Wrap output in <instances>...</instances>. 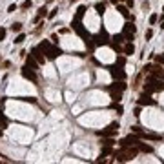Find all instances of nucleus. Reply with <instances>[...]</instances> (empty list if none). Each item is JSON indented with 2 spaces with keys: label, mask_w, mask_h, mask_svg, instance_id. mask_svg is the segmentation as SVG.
I'll return each instance as SVG.
<instances>
[{
  "label": "nucleus",
  "mask_w": 164,
  "mask_h": 164,
  "mask_svg": "<svg viewBox=\"0 0 164 164\" xmlns=\"http://www.w3.org/2000/svg\"><path fill=\"white\" fill-rule=\"evenodd\" d=\"M11 31H13V33H20V31H22V24H20V22L11 24Z\"/></svg>",
  "instance_id": "4be33fe9"
},
{
  "label": "nucleus",
  "mask_w": 164,
  "mask_h": 164,
  "mask_svg": "<svg viewBox=\"0 0 164 164\" xmlns=\"http://www.w3.org/2000/svg\"><path fill=\"white\" fill-rule=\"evenodd\" d=\"M57 11H58V9H53V11L49 13V18H55V17H57Z\"/></svg>",
  "instance_id": "ea45409f"
},
{
  "label": "nucleus",
  "mask_w": 164,
  "mask_h": 164,
  "mask_svg": "<svg viewBox=\"0 0 164 164\" xmlns=\"http://www.w3.org/2000/svg\"><path fill=\"white\" fill-rule=\"evenodd\" d=\"M151 37H153V31H151V29H148V31H146V40H150Z\"/></svg>",
  "instance_id": "e433bc0d"
},
{
  "label": "nucleus",
  "mask_w": 164,
  "mask_h": 164,
  "mask_svg": "<svg viewBox=\"0 0 164 164\" xmlns=\"http://www.w3.org/2000/svg\"><path fill=\"white\" fill-rule=\"evenodd\" d=\"M133 115H135V117L141 115V108H135V109H133Z\"/></svg>",
  "instance_id": "58836bf2"
},
{
  "label": "nucleus",
  "mask_w": 164,
  "mask_h": 164,
  "mask_svg": "<svg viewBox=\"0 0 164 164\" xmlns=\"http://www.w3.org/2000/svg\"><path fill=\"white\" fill-rule=\"evenodd\" d=\"M161 29H164V22H162V24H161Z\"/></svg>",
  "instance_id": "37998d69"
},
{
  "label": "nucleus",
  "mask_w": 164,
  "mask_h": 164,
  "mask_svg": "<svg viewBox=\"0 0 164 164\" xmlns=\"http://www.w3.org/2000/svg\"><path fill=\"white\" fill-rule=\"evenodd\" d=\"M24 40H26V35H24V33H18L17 38H15V44H22Z\"/></svg>",
  "instance_id": "a878e982"
},
{
  "label": "nucleus",
  "mask_w": 164,
  "mask_h": 164,
  "mask_svg": "<svg viewBox=\"0 0 164 164\" xmlns=\"http://www.w3.org/2000/svg\"><path fill=\"white\" fill-rule=\"evenodd\" d=\"M111 108H113V109H117V113H122V106H118V104H113Z\"/></svg>",
  "instance_id": "f704fd0d"
},
{
  "label": "nucleus",
  "mask_w": 164,
  "mask_h": 164,
  "mask_svg": "<svg viewBox=\"0 0 164 164\" xmlns=\"http://www.w3.org/2000/svg\"><path fill=\"white\" fill-rule=\"evenodd\" d=\"M102 144H104V146H113L115 141H113L111 137H106V139H102Z\"/></svg>",
  "instance_id": "bb28decb"
},
{
  "label": "nucleus",
  "mask_w": 164,
  "mask_h": 164,
  "mask_svg": "<svg viewBox=\"0 0 164 164\" xmlns=\"http://www.w3.org/2000/svg\"><path fill=\"white\" fill-rule=\"evenodd\" d=\"M155 58H157V62H159V64H164V53H162V55H157Z\"/></svg>",
  "instance_id": "473e14b6"
},
{
  "label": "nucleus",
  "mask_w": 164,
  "mask_h": 164,
  "mask_svg": "<svg viewBox=\"0 0 164 164\" xmlns=\"http://www.w3.org/2000/svg\"><path fill=\"white\" fill-rule=\"evenodd\" d=\"M95 9H97L98 15H104V11H106V4H104V2H97L95 4Z\"/></svg>",
  "instance_id": "aec40b11"
},
{
  "label": "nucleus",
  "mask_w": 164,
  "mask_h": 164,
  "mask_svg": "<svg viewBox=\"0 0 164 164\" xmlns=\"http://www.w3.org/2000/svg\"><path fill=\"white\" fill-rule=\"evenodd\" d=\"M139 139H141L139 135H128V137H124V139H122V141L118 142V144H120L122 148H128V146H137Z\"/></svg>",
  "instance_id": "0eeeda50"
},
{
  "label": "nucleus",
  "mask_w": 164,
  "mask_h": 164,
  "mask_svg": "<svg viewBox=\"0 0 164 164\" xmlns=\"http://www.w3.org/2000/svg\"><path fill=\"white\" fill-rule=\"evenodd\" d=\"M124 64H126V58H124V57H118L117 62H115V66H124Z\"/></svg>",
  "instance_id": "c85d7f7f"
},
{
  "label": "nucleus",
  "mask_w": 164,
  "mask_h": 164,
  "mask_svg": "<svg viewBox=\"0 0 164 164\" xmlns=\"http://www.w3.org/2000/svg\"><path fill=\"white\" fill-rule=\"evenodd\" d=\"M48 2H53V0H48Z\"/></svg>",
  "instance_id": "49530a36"
},
{
  "label": "nucleus",
  "mask_w": 164,
  "mask_h": 164,
  "mask_svg": "<svg viewBox=\"0 0 164 164\" xmlns=\"http://www.w3.org/2000/svg\"><path fill=\"white\" fill-rule=\"evenodd\" d=\"M111 40H113V42H117V44H122V42H124V35H113Z\"/></svg>",
  "instance_id": "393cba45"
},
{
  "label": "nucleus",
  "mask_w": 164,
  "mask_h": 164,
  "mask_svg": "<svg viewBox=\"0 0 164 164\" xmlns=\"http://www.w3.org/2000/svg\"><path fill=\"white\" fill-rule=\"evenodd\" d=\"M0 128H2V130H6V128H7V118L2 115V111H0Z\"/></svg>",
  "instance_id": "b1692460"
},
{
  "label": "nucleus",
  "mask_w": 164,
  "mask_h": 164,
  "mask_svg": "<svg viewBox=\"0 0 164 164\" xmlns=\"http://www.w3.org/2000/svg\"><path fill=\"white\" fill-rule=\"evenodd\" d=\"M38 48H40L42 51H44V55H46L48 60H55L58 55H62V49H60V48H58V46H51V44H49L48 40H42Z\"/></svg>",
  "instance_id": "7ed1b4c3"
},
{
  "label": "nucleus",
  "mask_w": 164,
  "mask_h": 164,
  "mask_svg": "<svg viewBox=\"0 0 164 164\" xmlns=\"http://www.w3.org/2000/svg\"><path fill=\"white\" fill-rule=\"evenodd\" d=\"M157 20H159L157 15H151V17H150V24H157Z\"/></svg>",
  "instance_id": "2f4dec72"
},
{
  "label": "nucleus",
  "mask_w": 164,
  "mask_h": 164,
  "mask_svg": "<svg viewBox=\"0 0 164 164\" xmlns=\"http://www.w3.org/2000/svg\"><path fill=\"white\" fill-rule=\"evenodd\" d=\"M86 9H88L86 6H80V7L77 9V17H75V20H80V18L84 17V15H86Z\"/></svg>",
  "instance_id": "a211bd4d"
},
{
  "label": "nucleus",
  "mask_w": 164,
  "mask_h": 164,
  "mask_svg": "<svg viewBox=\"0 0 164 164\" xmlns=\"http://www.w3.org/2000/svg\"><path fill=\"white\" fill-rule=\"evenodd\" d=\"M91 38L95 40V46H106V44H109L106 29H100V33H98V35H95V37H91Z\"/></svg>",
  "instance_id": "423d86ee"
},
{
  "label": "nucleus",
  "mask_w": 164,
  "mask_h": 164,
  "mask_svg": "<svg viewBox=\"0 0 164 164\" xmlns=\"http://www.w3.org/2000/svg\"><path fill=\"white\" fill-rule=\"evenodd\" d=\"M122 2H124V0H122Z\"/></svg>",
  "instance_id": "09e8293b"
},
{
  "label": "nucleus",
  "mask_w": 164,
  "mask_h": 164,
  "mask_svg": "<svg viewBox=\"0 0 164 164\" xmlns=\"http://www.w3.org/2000/svg\"><path fill=\"white\" fill-rule=\"evenodd\" d=\"M46 15H48V9L42 6L40 9H38V15H37V17H35V22H38V20H40V18H42V17H46Z\"/></svg>",
  "instance_id": "412c9836"
},
{
  "label": "nucleus",
  "mask_w": 164,
  "mask_h": 164,
  "mask_svg": "<svg viewBox=\"0 0 164 164\" xmlns=\"http://www.w3.org/2000/svg\"><path fill=\"white\" fill-rule=\"evenodd\" d=\"M18 100H22V102H31V104H35V102H37V98H35V97H20Z\"/></svg>",
  "instance_id": "cd10ccee"
},
{
  "label": "nucleus",
  "mask_w": 164,
  "mask_h": 164,
  "mask_svg": "<svg viewBox=\"0 0 164 164\" xmlns=\"http://www.w3.org/2000/svg\"><path fill=\"white\" fill-rule=\"evenodd\" d=\"M118 128H120V126H118V122H111V124L106 128V130L98 131V135H100V137H113V135L118 131Z\"/></svg>",
  "instance_id": "39448f33"
},
{
  "label": "nucleus",
  "mask_w": 164,
  "mask_h": 164,
  "mask_svg": "<svg viewBox=\"0 0 164 164\" xmlns=\"http://www.w3.org/2000/svg\"><path fill=\"white\" fill-rule=\"evenodd\" d=\"M51 40H53V44H58V38H57V35H53V37H51Z\"/></svg>",
  "instance_id": "a19ab883"
},
{
  "label": "nucleus",
  "mask_w": 164,
  "mask_h": 164,
  "mask_svg": "<svg viewBox=\"0 0 164 164\" xmlns=\"http://www.w3.org/2000/svg\"><path fill=\"white\" fill-rule=\"evenodd\" d=\"M73 2H78V0H71V4H73Z\"/></svg>",
  "instance_id": "a18cd8bd"
},
{
  "label": "nucleus",
  "mask_w": 164,
  "mask_h": 164,
  "mask_svg": "<svg viewBox=\"0 0 164 164\" xmlns=\"http://www.w3.org/2000/svg\"><path fill=\"white\" fill-rule=\"evenodd\" d=\"M20 73H22L24 78H27V80H31V82H37V73H35V69L24 66V68L20 69Z\"/></svg>",
  "instance_id": "6e6552de"
},
{
  "label": "nucleus",
  "mask_w": 164,
  "mask_h": 164,
  "mask_svg": "<svg viewBox=\"0 0 164 164\" xmlns=\"http://www.w3.org/2000/svg\"><path fill=\"white\" fill-rule=\"evenodd\" d=\"M124 2H126V7H133V4H135L133 0H124Z\"/></svg>",
  "instance_id": "4c0bfd02"
},
{
  "label": "nucleus",
  "mask_w": 164,
  "mask_h": 164,
  "mask_svg": "<svg viewBox=\"0 0 164 164\" xmlns=\"http://www.w3.org/2000/svg\"><path fill=\"white\" fill-rule=\"evenodd\" d=\"M122 53H124V55H133V53H135V46H133L131 42H128L126 46H124V49H122Z\"/></svg>",
  "instance_id": "f3484780"
},
{
  "label": "nucleus",
  "mask_w": 164,
  "mask_h": 164,
  "mask_svg": "<svg viewBox=\"0 0 164 164\" xmlns=\"http://www.w3.org/2000/svg\"><path fill=\"white\" fill-rule=\"evenodd\" d=\"M6 35H7V29H6V27H0V40H4V38H6Z\"/></svg>",
  "instance_id": "c756f323"
},
{
  "label": "nucleus",
  "mask_w": 164,
  "mask_h": 164,
  "mask_svg": "<svg viewBox=\"0 0 164 164\" xmlns=\"http://www.w3.org/2000/svg\"><path fill=\"white\" fill-rule=\"evenodd\" d=\"M137 150H141L142 153H151L153 148L150 146V144H144V142H137Z\"/></svg>",
  "instance_id": "4468645a"
},
{
  "label": "nucleus",
  "mask_w": 164,
  "mask_h": 164,
  "mask_svg": "<svg viewBox=\"0 0 164 164\" xmlns=\"http://www.w3.org/2000/svg\"><path fill=\"white\" fill-rule=\"evenodd\" d=\"M161 91H164V80L150 75L144 82V93H161Z\"/></svg>",
  "instance_id": "f257e3e1"
},
{
  "label": "nucleus",
  "mask_w": 164,
  "mask_h": 164,
  "mask_svg": "<svg viewBox=\"0 0 164 164\" xmlns=\"http://www.w3.org/2000/svg\"><path fill=\"white\" fill-rule=\"evenodd\" d=\"M109 153H113V151H111V146H104L102 151H100V157H98V161H102V159L106 157V155H109Z\"/></svg>",
  "instance_id": "6ab92c4d"
},
{
  "label": "nucleus",
  "mask_w": 164,
  "mask_h": 164,
  "mask_svg": "<svg viewBox=\"0 0 164 164\" xmlns=\"http://www.w3.org/2000/svg\"><path fill=\"white\" fill-rule=\"evenodd\" d=\"M109 2H111V4H115V6H117V0H109Z\"/></svg>",
  "instance_id": "79ce46f5"
},
{
  "label": "nucleus",
  "mask_w": 164,
  "mask_h": 164,
  "mask_svg": "<svg viewBox=\"0 0 164 164\" xmlns=\"http://www.w3.org/2000/svg\"><path fill=\"white\" fill-rule=\"evenodd\" d=\"M31 0H24V2H22V9H27V7H31Z\"/></svg>",
  "instance_id": "7c9ffc66"
},
{
  "label": "nucleus",
  "mask_w": 164,
  "mask_h": 164,
  "mask_svg": "<svg viewBox=\"0 0 164 164\" xmlns=\"http://www.w3.org/2000/svg\"><path fill=\"white\" fill-rule=\"evenodd\" d=\"M26 66H27V68H31V69H38V62L35 60L31 55H29V57H26Z\"/></svg>",
  "instance_id": "dca6fc26"
},
{
  "label": "nucleus",
  "mask_w": 164,
  "mask_h": 164,
  "mask_svg": "<svg viewBox=\"0 0 164 164\" xmlns=\"http://www.w3.org/2000/svg\"><path fill=\"white\" fill-rule=\"evenodd\" d=\"M162 11H164V7H162Z\"/></svg>",
  "instance_id": "de8ad7c7"
},
{
  "label": "nucleus",
  "mask_w": 164,
  "mask_h": 164,
  "mask_svg": "<svg viewBox=\"0 0 164 164\" xmlns=\"http://www.w3.org/2000/svg\"><path fill=\"white\" fill-rule=\"evenodd\" d=\"M137 148H133V146H128V148H122V150H118L113 153V157L117 159L118 162H128V161H133V159L137 157Z\"/></svg>",
  "instance_id": "f03ea898"
},
{
  "label": "nucleus",
  "mask_w": 164,
  "mask_h": 164,
  "mask_svg": "<svg viewBox=\"0 0 164 164\" xmlns=\"http://www.w3.org/2000/svg\"><path fill=\"white\" fill-rule=\"evenodd\" d=\"M131 131L139 133V135H141V133H142V130H141V128H139V126H131Z\"/></svg>",
  "instance_id": "72a5a7b5"
},
{
  "label": "nucleus",
  "mask_w": 164,
  "mask_h": 164,
  "mask_svg": "<svg viewBox=\"0 0 164 164\" xmlns=\"http://www.w3.org/2000/svg\"><path fill=\"white\" fill-rule=\"evenodd\" d=\"M109 75L115 80H126V73L122 71V66H111L109 68Z\"/></svg>",
  "instance_id": "20e7f679"
},
{
  "label": "nucleus",
  "mask_w": 164,
  "mask_h": 164,
  "mask_svg": "<svg viewBox=\"0 0 164 164\" xmlns=\"http://www.w3.org/2000/svg\"><path fill=\"white\" fill-rule=\"evenodd\" d=\"M150 75L155 77V78H161V80H164V69H162L161 66H151Z\"/></svg>",
  "instance_id": "9b49d317"
},
{
  "label": "nucleus",
  "mask_w": 164,
  "mask_h": 164,
  "mask_svg": "<svg viewBox=\"0 0 164 164\" xmlns=\"http://www.w3.org/2000/svg\"><path fill=\"white\" fill-rule=\"evenodd\" d=\"M141 106H157V100H153V98L150 97V93H144V95H141V98L137 100Z\"/></svg>",
  "instance_id": "1a4fd4ad"
},
{
  "label": "nucleus",
  "mask_w": 164,
  "mask_h": 164,
  "mask_svg": "<svg viewBox=\"0 0 164 164\" xmlns=\"http://www.w3.org/2000/svg\"><path fill=\"white\" fill-rule=\"evenodd\" d=\"M31 57H33L38 64H42L44 60H46V57H44V51H42L40 48H33V49H31Z\"/></svg>",
  "instance_id": "9d476101"
},
{
  "label": "nucleus",
  "mask_w": 164,
  "mask_h": 164,
  "mask_svg": "<svg viewBox=\"0 0 164 164\" xmlns=\"http://www.w3.org/2000/svg\"><path fill=\"white\" fill-rule=\"evenodd\" d=\"M141 139H146V141H162V137L161 135H157V133H141V135H139Z\"/></svg>",
  "instance_id": "ddd939ff"
},
{
  "label": "nucleus",
  "mask_w": 164,
  "mask_h": 164,
  "mask_svg": "<svg viewBox=\"0 0 164 164\" xmlns=\"http://www.w3.org/2000/svg\"><path fill=\"white\" fill-rule=\"evenodd\" d=\"M109 93H111V98H113L115 102H118V100L122 98V91H109Z\"/></svg>",
  "instance_id": "5701e85b"
},
{
  "label": "nucleus",
  "mask_w": 164,
  "mask_h": 164,
  "mask_svg": "<svg viewBox=\"0 0 164 164\" xmlns=\"http://www.w3.org/2000/svg\"><path fill=\"white\" fill-rule=\"evenodd\" d=\"M7 11H9V13H15V11H17V4H11V6H9V9H7Z\"/></svg>",
  "instance_id": "c9c22d12"
},
{
  "label": "nucleus",
  "mask_w": 164,
  "mask_h": 164,
  "mask_svg": "<svg viewBox=\"0 0 164 164\" xmlns=\"http://www.w3.org/2000/svg\"><path fill=\"white\" fill-rule=\"evenodd\" d=\"M126 88L128 86H126V82H124V80H115L111 86H109V91H124Z\"/></svg>",
  "instance_id": "f8f14e48"
},
{
  "label": "nucleus",
  "mask_w": 164,
  "mask_h": 164,
  "mask_svg": "<svg viewBox=\"0 0 164 164\" xmlns=\"http://www.w3.org/2000/svg\"><path fill=\"white\" fill-rule=\"evenodd\" d=\"M117 11L120 13L122 17H126V18H131V20H133V17L130 15V11H128V7H126V6H122V4H118V6H117Z\"/></svg>",
  "instance_id": "2eb2a0df"
},
{
  "label": "nucleus",
  "mask_w": 164,
  "mask_h": 164,
  "mask_svg": "<svg viewBox=\"0 0 164 164\" xmlns=\"http://www.w3.org/2000/svg\"><path fill=\"white\" fill-rule=\"evenodd\" d=\"M0 137H2V128H0Z\"/></svg>",
  "instance_id": "c03bdc74"
}]
</instances>
